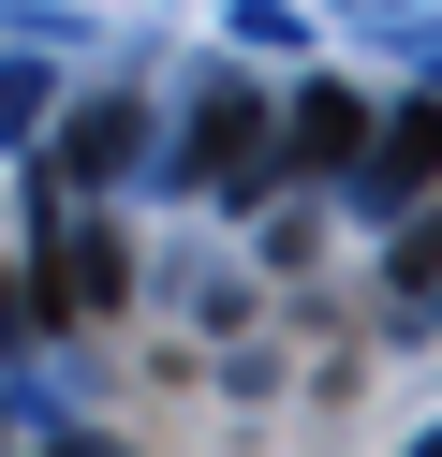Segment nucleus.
I'll use <instances>...</instances> for the list:
<instances>
[{
  "instance_id": "nucleus-1",
  "label": "nucleus",
  "mask_w": 442,
  "mask_h": 457,
  "mask_svg": "<svg viewBox=\"0 0 442 457\" xmlns=\"http://www.w3.org/2000/svg\"><path fill=\"white\" fill-rule=\"evenodd\" d=\"M413 280H442V221H428V237H413Z\"/></svg>"
}]
</instances>
